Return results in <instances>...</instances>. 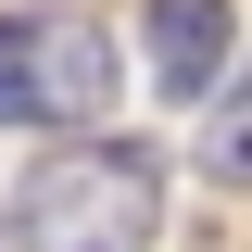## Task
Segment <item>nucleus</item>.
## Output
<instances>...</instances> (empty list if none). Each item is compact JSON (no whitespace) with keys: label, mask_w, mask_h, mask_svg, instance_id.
<instances>
[{"label":"nucleus","mask_w":252,"mask_h":252,"mask_svg":"<svg viewBox=\"0 0 252 252\" xmlns=\"http://www.w3.org/2000/svg\"><path fill=\"white\" fill-rule=\"evenodd\" d=\"M152 227H164V164L139 139H76L13 189L0 252H139Z\"/></svg>","instance_id":"obj_1"},{"label":"nucleus","mask_w":252,"mask_h":252,"mask_svg":"<svg viewBox=\"0 0 252 252\" xmlns=\"http://www.w3.org/2000/svg\"><path fill=\"white\" fill-rule=\"evenodd\" d=\"M114 114V38L89 13H0V126H89Z\"/></svg>","instance_id":"obj_2"},{"label":"nucleus","mask_w":252,"mask_h":252,"mask_svg":"<svg viewBox=\"0 0 252 252\" xmlns=\"http://www.w3.org/2000/svg\"><path fill=\"white\" fill-rule=\"evenodd\" d=\"M227 63H240V13L227 0H152V89L164 101H215Z\"/></svg>","instance_id":"obj_3"},{"label":"nucleus","mask_w":252,"mask_h":252,"mask_svg":"<svg viewBox=\"0 0 252 252\" xmlns=\"http://www.w3.org/2000/svg\"><path fill=\"white\" fill-rule=\"evenodd\" d=\"M202 164H215L227 189H252V63H227L215 101H202Z\"/></svg>","instance_id":"obj_4"}]
</instances>
